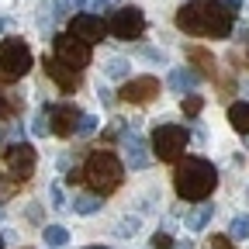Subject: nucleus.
<instances>
[{
	"instance_id": "1",
	"label": "nucleus",
	"mask_w": 249,
	"mask_h": 249,
	"mask_svg": "<svg viewBox=\"0 0 249 249\" xmlns=\"http://www.w3.org/2000/svg\"><path fill=\"white\" fill-rule=\"evenodd\" d=\"M177 28L183 35H201V38H229L232 35V18L214 7L211 0H191L177 11Z\"/></svg>"
},
{
	"instance_id": "2",
	"label": "nucleus",
	"mask_w": 249,
	"mask_h": 249,
	"mask_svg": "<svg viewBox=\"0 0 249 249\" xmlns=\"http://www.w3.org/2000/svg\"><path fill=\"white\" fill-rule=\"evenodd\" d=\"M173 187H177V194L183 201L201 204L218 187V170L208 160H201V156H187V160L177 166V173H173Z\"/></svg>"
},
{
	"instance_id": "3",
	"label": "nucleus",
	"mask_w": 249,
	"mask_h": 249,
	"mask_svg": "<svg viewBox=\"0 0 249 249\" xmlns=\"http://www.w3.org/2000/svg\"><path fill=\"white\" fill-rule=\"evenodd\" d=\"M83 177L90 180L93 191H97V197H104V194H111V191H118V187H121L124 166H121V160H118L114 152H93L90 160H87Z\"/></svg>"
},
{
	"instance_id": "4",
	"label": "nucleus",
	"mask_w": 249,
	"mask_h": 249,
	"mask_svg": "<svg viewBox=\"0 0 249 249\" xmlns=\"http://www.w3.org/2000/svg\"><path fill=\"white\" fill-rule=\"evenodd\" d=\"M152 152L156 160L163 163H180L183 160V149H187V128L183 124H160V128L152 132Z\"/></svg>"
},
{
	"instance_id": "5",
	"label": "nucleus",
	"mask_w": 249,
	"mask_h": 249,
	"mask_svg": "<svg viewBox=\"0 0 249 249\" xmlns=\"http://www.w3.org/2000/svg\"><path fill=\"white\" fill-rule=\"evenodd\" d=\"M107 24V31L114 38H121V42H135V38H142V31H145V14L139 11V7H118L114 14H111V21H104Z\"/></svg>"
},
{
	"instance_id": "6",
	"label": "nucleus",
	"mask_w": 249,
	"mask_h": 249,
	"mask_svg": "<svg viewBox=\"0 0 249 249\" xmlns=\"http://www.w3.org/2000/svg\"><path fill=\"white\" fill-rule=\"evenodd\" d=\"M0 70H4V76H11V80L24 76L31 70L28 42H21V38H4V42H0Z\"/></svg>"
},
{
	"instance_id": "7",
	"label": "nucleus",
	"mask_w": 249,
	"mask_h": 249,
	"mask_svg": "<svg viewBox=\"0 0 249 249\" xmlns=\"http://www.w3.org/2000/svg\"><path fill=\"white\" fill-rule=\"evenodd\" d=\"M52 42H55V59H59L66 70L80 73L83 66H90V45H83L80 38H73V35H55Z\"/></svg>"
},
{
	"instance_id": "8",
	"label": "nucleus",
	"mask_w": 249,
	"mask_h": 249,
	"mask_svg": "<svg viewBox=\"0 0 249 249\" xmlns=\"http://www.w3.org/2000/svg\"><path fill=\"white\" fill-rule=\"evenodd\" d=\"M4 163L11 170V177L21 183V180H28L31 173H35V149H31L28 142H14V145L4 149Z\"/></svg>"
},
{
	"instance_id": "9",
	"label": "nucleus",
	"mask_w": 249,
	"mask_h": 249,
	"mask_svg": "<svg viewBox=\"0 0 249 249\" xmlns=\"http://www.w3.org/2000/svg\"><path fill=\"white\" fill-rule=\"evenodd\" d=\"M70 35L73 38H80L83 45H93V42H101L104 35H107V24H104V18L101 14H73V21H70Z\"/></svg>"
},
{
	"instance_id": "10",
	"label": "nucleus",
	"mask_w": 249,
	"mask_h": 249,
	"mask_svg": "<svg viewBox=\"0 0 249 249\" xmlns=\"http://www.w3.org/2000/svg\"><path fill=\"white\" fill-rule=\"evenodd\" d=\"M42 111L49 114V132L66 135V139L76 132V121H80V114H83L76 104H45Z\"/></svg>"
},
{
	"instance_id": "11",
	"label": "nucleus",
	"mask_w": 249,
	"mask_h": 249,
	"mask_svg": "<svg viewBox=\"0 0 249 249\" xmlns=\"http://www.w3.org/2000/svg\"><path fill=\"white\" fill-rule=\"evenodd\" d=\"M121 145H124V163H128V170H145V166L152 163V152H149L145 139H142L135 128H128V132H124Z\"/></svg>"
},
{
	"instance_id": "12",
	"label": "nucleus",
	"mask_w": 249,
	"mask_h": 249,
	"mask_svg": "<svg viewBox=\"0 0 249 249\" xmlns=\"http://www.w3.org/2000/svg\"><path fill=\"white\" fill-rule=\"evenodd\" d=\"M156 93H160V80H156V76H135V80H124L121 101H128V104H149Z\"/></svg>"
},
{
	"instance_id": "13",
	"label": "nucleus",
	"mask_w": 249,
	"mask_h": 249,
	"mask_svg": "<svg viewBox=\"0 0 249 249\" xmlns=\"http://www.w3.org/2000/svg\"><path fill=\"white\" fill-rule=\"evenodd\" d=\"M45 73L59 83V90H66V93H73L76 90V83H80V73H73V70H66L62 62L52 55V59H45Z\"/></svg>"
},
{
	"instance_id": "14",
	"label": "nucleus",
	"mask_w": 249,
	"mask_h": 249,
	"mask_svg": "<svg viewBox=\"0 0 249 249\" xmlns=\"http://www.w3.org/2000/svg\"><path fill=\"white\" fill-rule=\"evenodd\" d=\"M194 87H197V73H191L187 66H183V70L177 66V70L170 73V90H173V93H191Z\"/></svg>"
},
{
	"instance_id": "15",
	"label": "nucleus",
	"mask_w": 249,
	"mask_h": 249,
	"mask_svg": "<svg viewBox=\"0 0 249 249\" xmlns=\"http://www.w3.org/2000/svg\"><path fill=\"white\" fill-rule=\"evenodd\" d=\"M211 214H214V204H204V201H201V204H197V208H194L191 214L183 218V225L191 229V232H201V229H204V225L211 222Z\"/></svg>"
},
{
	"instance_id": "16",
	"label": "nucleus",
	"mask_w": 249,
	"mask_h": 249,
	"mask_svg": "<svg viewBox=\"0 0 249 249\" xmlns=\"http://www.w3.org/2000/svg\"><path fill=\"white\" fill-rule=\"evenodd\" d=\"M229 124H232L235 132L249 135V104H246V101H239V104L229 107Z\"/></svg>"
},
{
	"instance_id": "17",
	"label": "nucleus",
	"mask_w": 249,
	"mask_h": 249,
	"mask_svg": "<svg viewBox=\"0 0 249 249\" xmlns=\"http://www.w3.org/2000/svg\"><path fill=\"white\" fill-rule=\"evenodd\" d=\"M66 208H73L76 214H97L101 211V197L97 194H73V204H66Z\"/></svg>"
},
{
	"instance_id": "18",
	"label": "nucleus",
	"mask_w": 249,
	"mask_h": 249,
	"mask_svg": "<svg viewBox=\"0 0 249 249\" xmlns=\"http://www.w3.org/2000/svg\"><path fill=\"white\" fill-rule=\"evenodd\" d=\"M42 239H45V246L59 249V246H66V242H70V232L62 229V225H45V229H42Z\"/></svg>"
},
{
	"instance_id": "19",
	"label": "nucleus",
	"mask_w": 249,
	"mask_h": 249,
	"mask_svg": "<svg viewBox=\"0 0 249 249\" xmlns=\"http://www.w3.org/2000/svg\"><path fill=\"white\" fill-rule=\"evenodd\" d=\"M104 73H107L111 80H128V59H121V55L107 59V62H104Z\"/></svg>"
},
{
	"instance_id": "20",
	"label": "nucleus",
	"mask_w": 249,
	"mask_h": 249,
	"mask_svg": "<svg viewBox=\"0 0 249 249\" xmlns=\"http://www.w3.org/2000/svg\"><path fill=\"white\" fill-rule=\"evenodd\" d=\"M229 235H232L235 242L249 239V214H235V218H232V225H229Z\"/></svg>"
},
{
	"instance_id": "21",
	"label": "nucleus",
	"mask_w": 249,
	"mask_h": 249,
	"mask_svg": "<svg viewBox=\"0 0 249 249\" xmlns=\"http://www.w3.org/2000/svg\"><path fill=\"white\" fill-rule=\"evenodd\" d=\"M73 7H76V0H52V4H49V14H52V18H70Z\"/></svg>"
},
{
	"instance_id": "22",
	"label": "nucleus",
	"mask_w": 249,
	"mask_h": 249,
	"mask_svg": "<svg viewBox=\"0 0 249 249\" xmlns=\"http://www.w3.org/2000/svg\"><path fill=\"white\" fill-rule=\"evenodd\" d=\"M139 232V218L132 214V218H121V222H118V229H114V235H121V239H132Z\"/></svg>"
},
{
	"instance_id": "23",
	"label": "nucleus",
	"mask_w": 249,
	"mask_h": 249,
	"mask_svg": "<svg viewBox=\"0 0 249 249\" xmlns=\"http://www.w3.org/2000/svg\"><path fill=\"white\" fill-rule=\"evenodd\" d=\"M201 107H204V101L197 97V93H187V97H183V114H187V118H197Z\"/></svg>"
},
{
	"instance_id": "24",
	"label": "nucleus",
	"mask_w": 249,
	"mask_h": 249,
	"mask_svg": "<svg viewBox=\"0 0 249 249\" xmlns=\"http://www.w3.org/2000/svg\"><path fill=\"white\" fill-rule=\"evenodd\" d=\"M97 118H93V114H80V121H76V132L73 135H90V132H97Z\"/></svg>"
},
{
	"instance_id": "25",
	"label": "nucleus",
	"mask_w": 249,
	"mask_h": 249,
	"mask_svg": "<svg viewBox=\"0 0 249 249\" xmlns=\"http://www.w3.org/2000/svg\"><path fill=\"white\" fill-rule=\"evenodd\" d=\"M187 55H191V62H201V70H204V73H211V66H214V59H211V55H208L204 49H191Z\"/></svg>"
},
{
	"instance_id": "26",
	"label": "nucleus",
	"mask_w": 249,
	"mask_h": 249,
	"mask_svg": "<svg viewBox=\"0 0 249 249\" xmlns=\"http://www.w3.org/2000/svg\"><path fill=\"white\" fill-rule=\"evenodd\" d=\"M11 194H18V180L14 177H0V204H4Z\"/></svg>"
},
{
	"instance_id": "27",
	"label": "nucleus",
	"mask_w": 249,
	"mask_h": 249,
	"mask_svg": "<svg viewBox=\"0 0 249 249\" xmlns=\"http://www.w3.org/2000/svg\"><path fill=\"white\" fill-rule=\"evenodd\" d=\"M214 7H222L229 18H235V14H242V0H211Z\"/></svg>"
},
{
	"instance_id": "28",
	"label": "nucleus",
	"mask_w": 249,
	"mask_h": 249,
	"mask_svg": "<svg viewBox=\"0 0 249 249\" xmlns=\"http://www.w3.org/2000/svg\"><path fill=\"white\" fill-rule=\"evenodd\" d=\"M31 132H35V135H49V114H45V111L35 114V121H31Z\"/></svg>"
},
{
	"instance_id": "29",
	"label": "nucleus",
	"mask_w": 249,
	"mask_h": 249,
	"mask_svg": "<svg viewBox=\"0 0 249 249\" xmlns=\"http://www.w3.org/2000/svg\"><path fill=\"white\" fill-rule=\"evenodd\" d=\"M76 4H83V7H87V14H93V11H104V7H111L114 0H76Z\"/></svg>"
},
{
	"instance_id": "30",
	"label": "nucleus",
	"mask_w": 249,
	"mask_h": 249,
	"mask_svg": "<svg viewBox=\"0 0 249 249\" xmlns=\"http://www.w3.org/2000/svg\"><path fill=\"white\" fill-rule=\"evenodd\" d=\"M49 201H52V208H66V197H62V187H49Z\"/></svg>"
},
{
	"instance_id": "31",
	"label": "nucleus",
	"mask_w": 249,
	"mask_h": 249,
	"mask_svg": "<svg viewBox=\"0 0 249 249\" xmlns=\"http://www.w3.org/2000/svg\"><path fill=\"white\" fill-rule=\"evenodd\" d=\"M142 59H149V62H166V52H163V49H142Z\"/></svg>"
},
{
	"instance_id": "32",
	"label": "nucleus",
	"mask_w": 249,
	"mask_h": 249,
	"mask_svg": "<svg viewBox=\"0 0 249 249\" xmlns=\"http://www.w3.org/2000/svg\"><path fill=\"white\" fill-rule=\"evenodd\" d=\"M152 249H173V239H170L166 232H160V235H152Z\"/></svg>"
},
{
	"instance_id": "33",
	"label": "nucleus",
	"mask_w": 249,
	"mask_h": 249,
	"mask_svg": "<svg viewBox=\"0 0 249 249\" xmlns=\"http://www.w3.org/2000/svg\"><path fill=\"white\" fill-rule=\"evenodd\" d=\"M11 111H14V104L4 97V93H0V121H4V118H11Z\"/></svg>"
},
{
	"instance_id": "34",
	"label": "nucleus",
	"mask_w": 249,
	"mask_h": 249,
	"mask_svg": "<svg viewBox=\"0 0 249 249\" xmlns=\"http://www.w3.org/2000/svg\"><path fill=\"white\" fill-rule=\"evenodd\" d=\"M173 249H194V242H183V246H173Z\"/></svg>"
},
{
	"instance_id": "35",
	"label": "nucleus",
	"mask_w": 249,
	"mask_h": 249,
	"mask_svg": "<svg viewBox=\"0 0 249 249\" xmlns=\"http://www.w3.org/2000/svg\"><path fill=\"white\" fill-rule=\"evenodd\" d=\"M83 249H111V246H83Z\"/></svg>"
},
{
	"instance_id": "36",
	"label": "nucleus",
	"mask_w": 249,
	"mask_h": 249,
	"mask_svg": "<svg viewBox=\"0 0 249 249\" xmlns=\"http://www.w3.org/2000/svg\"><path fill=\"white\" fill-rule=\"evenodd\" d=\"M0 142H4V132H0Z\"/></svg>"
},
{
	"instance_id": "37",
	"label": "nucleus",
	"mask_w": 249,
	"mask_h": 249,
	"mask_svg": "<svg viewBox=\"0 0 249 249\" xmlns=\"http://www.w3.org/2000/svg\"><path fill=\"white\" fill-rule=\"evenodd\" d=\"M0 249H4V239H0Z\"/></svg>"
},
{
	"instance_id": "38",
	"label": "nucleus",
	"mask_w": 249,
	"mask_h": 249,
	"mask_svg": "<svg viewBox=\"0 0 249 249\" xmlns=\"http://www.w3.org/2000/svg\"><path fill=\"white\" fill-rule=\"evenodd\" d=\"M0 28H4V21H0Z\"/></svg>"
},
{
	"instance_id": "39",
	"label": "nucleus",
	"mask_w": 249,
	"mask_h": 249,
	"mask_svg": "<svg viewBox=\"0 0 249 249\" xmlns=\"http://www.w3.org/2000/svg\"><path fill=\"white\" fill-rule=\"evenodd\" d=\"M246 42H249V38H246Z\"/></svg>"
}]
</instances>
